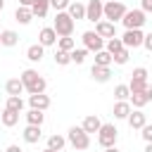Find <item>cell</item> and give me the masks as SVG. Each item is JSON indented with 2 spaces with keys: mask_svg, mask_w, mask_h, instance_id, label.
Returning a JSON list of instances; mask_svg holds the SVG:
<instances>
[{
  "mask_svg": "<svg viewBox=\"0 0 152 152\" xmlns=\"http://www.w3.org/2000/svg\"><path fill=\"white\" fill-rule=\"evenodd\" d=\"M14 19L21 24V26H26V24H31V19H33V12H31V7H17L14 10Z\"/></svg>",
  "mask_w": 152,
  "mask_h": 152,
  "instance_id": "23",
  "label": "cell"
},
{
  "mask_svg": "<svg viewBox=\"0 0 152 152\" xmlns=\"http://www.w3.org/2000/svg\"><path fill=\"white\" fill-rule=\"evenodd\" d=\"M140 10L147 14V12H152V0H140Z\"/></svg>",
  "mask_w": 152,
  "mask_h": 152,
  "instance_id": "41",
  "label": "cell"
},
{
  "mask_svg": "<svg viewBox=\"0 0 152 152\" xmlns=\"http://www.w3.org/2000/svg\"><path fill=\"white\" fill-rule=\"evenodd\" d=\"M76 48V40L71 36H59L57 38V50H64V52H71Z\"/></svg>",
  "mask_w": 152,
  "mask_h": 152,
  "instance_id": "28",
  "label": "cell"
},
{
  "mask_svg": "<svg viewBox=\"0 0 152 152\" xmlns=\"http://www.w3.org/2000/svg\"><path fill=\"white\" fill-rule=\"evenodd\" d=\"M43 55H45V48H43L40 43H33V45H28V48H26V59H28V62H33V64H36V62H40V59H43Z\"/></svg>",
  "mask_w": 152,
  "mask_h": 152,
  "instance_id": "20",
  "label": "cell"
},
{
  "mask_svg": "<svg viewBox=\"0 0 152 152\" xmlns=\"http://www.w3.org/2000/svg\"><path fill=\"white\" fill-rule=\"evenodd\" d=\"M28 107L45 112V109L50 107V97H48L45 93H33V95H28Z\"/></svg>",
  "mask_w": 152,
  "mask_h": 152,
  "instance_id": "12",
  "label": "cell"
},
{
  "mask_svg": "<svg viewBox=\"0 0 152 152\" xmlns=\"http://www.w3.org/2000/svg\"><path fill=\"white\" fill-rule=\"evenodd\" d=\"M19 78H21L24 90H26L28 95H33V93H45V88H48V81H45L36 69H24Z\"/></svg>",
  "mask_w": 152,
  "mask_h": 152,
  "instance_id": "1",
  "label": "cell"
},
{
  "mask_svg": "<svg viewBox=\"0 0 152 152\" xmlns=\"http://www.w3.org/2000/svg\"><path fill=\"white\" fill-rule=\"evenodd\" d=\"M57 33H55V28L52 26H45V28H40V33H38V43L43 45V48H50V45H55L57 43Z\"/></svg>",
  "mask_w": 152,
  "mask_h": 152,
  "instance_id": "13",
  "label": "cell"
},
{
  "mask_svg": "<svg viewBox=\"0 0 152 152\" xmlns=\"http://www.w3.org/2000/svg\"><path fill=\"white\" fill-rule=\"evenodd\" d=\"M0 124L2 126H7V128H12V126H17L19 124V112H12V109H2L0 112Z\"/></svg>",
  "mask_w": 152,
  "mask_h": 152,
  "instance_id": "21",
  "label": "cell"
},
{
  "mask_svg": "<svg viewBox=\"0 0 152 152\" xmlns=\"http://www.w3.org/2000/svg\"><path fill=\"white\" fill-rule=\"evenodd\" d=\"M145 12L138 7V10H126V14L121 17V24L126 26V28H142L145 26Z\"/></svg>",
  "mask_w": 152,
  "mask_h": 152,
  "instance_id": "6",
  "label": "cell"
},
{
  "mask_svg": "<svg viewBox=\"0 0 152 152\" xmlns=\"http://www.w3.org/2000/svg\"><path fill=\"white\" fill-rule=\"evenodd\" d=\"M81 40H83V48H86L88 52H97V50H102V48H104V38H102V36H97L95 31H83Z\"/></svg>",
  "mask_w": 152,
  "mask_h": 152,
  "instance_id": "8",
  "label": "cell"
},
{
  "mask_svg": "<svg viewBox=\"0 0 152 152\" xmlns=\"http://www.w3.org/2000/svg\"><path fill=\"white\" fill-rule=\"evenodd\" d=\"M17 43H19V33H17V31H12V28L0 31V45H5V48H14Z\"/></svg>",
  "mask_w": 152,
  "mask_h": 152,
  "instance_id": "19",
  "label": "cell"
},
{
  "mask_svg": "<svg viewBox=\"0 0 152 152\" xmlns=\"http://www.w3.org/2000/svg\"><path fill=\"white\" fill-rule=\"evenodd\" d=\"M43 152H62V150H50V147H45Z\"/></svg>",
  "mask_w": 152,
  "mask_h": 152,
  "instance_id": "47",
  "label": "cell"
},
{
  "mask_svg": "<svg viewBox=\"0 0 152 152\" xmlns=\"http://www.w3.org/2000/svg\"><path fill=\"white\" fill-rule=\"evenodd\" d=\"M2 7H5V0H0V12H2Z\"/></svg>",
  "mask_w": 152,
  "mask_h": 152,
  "instance_id": "48",
  "label": "cell"
},
{
  "mask_svg": "<svg viewBox=\"0 0 152 152\" xmlns=\"http://www.w3.org/2000/svg\"><path fill=\"white\" fill-rule=\"evenodd\" d=\"M69 57H71L74 64H83L86 57H88V50H86V48H74V50L69 52Z\"/></svg>",
  "mask_w": 152,
  "mask_h": 152,
  "instance_id": "32",
  "label": "cell"
},
{
  "mask_svg": "<svg viewBox=\"0 0 152 152\" xmlns=\"http://www.w3.org/2000/svg\"><path fill=\"white\" fill-rule=\"evenodd\" d=\"M52 28L57 36H74V19L69 17V12H57L55 14V21H52Z\"/></svg>",
  "mask_w": 152,
  "mask_h": 152,
  "instance_id": "4",
  "label": "cell"
},
{
  "mask_svg": "<svg viewBox=\"0 0 152 152\" xmlns=\"http://www.w3.org/2000/svg\"><path fill=\"white\" fill-rule=\"evenodd\" d=\"M116 140H119V131H116V126H114V124H102L100 131H97V145L104 150V147L116 145Z\"/></svg>",
  "mask_w": 152,
  "mask_h": 152,
  "instance_id": "5",
  "label": "cell"
},
{
  "mask_svg": "<svg viewBox=\"0 0 152 152\" xmlns=\"http://www.w3.org/2000/svg\"><path fill=\"white\" fill-rule=\"evenodd\" d=\"M40 135H43L40 126H33V124H26V128H24V133H21L24 142H28V145H36V142L40 140Z\"/></svg>",
  "mask_w": 152,
  "mask_h": 152,
  "instance_id": "14",
  "label": "cell"
},
{
  "mask_svg": "<svg viewBox=\"0 0 152 152\" xmlns=\"http://www.w3.org/2000/svg\"><path fill=\"white\" fill-rule=\"evenodd\" d=\"M128 57H131V50H128V48H121L119 52H114V55H112V64L124 66V64L128 62Z\"/></svg>",
  "mask_w": 152,
  "mask_h": 152,
  "instance_id": "30",
  "label": "cell"
},
{
  "mask_svg": "<svg viewBox=\"0 0 152 152\" xmlns=\"http://www.w3.org/2000/svg\"><path fill=\"white\" fill-rule=\"evenodd\" d=\"M147 76H150V74H147L145 66H135L133 74H131V78H140V81H147Z\"/></svg>",
  "mask_w": 152,
  "mask_h": 152,
  "instance_id": "37",
  "label": "cell"
},
{
  "mask_svg": "<svg viewBox=\"0 0 152 152\" xmlns=\"http://www.w3.org/2000/svg\"><path fill=\"white\" fill-rule=\"evenodd\" d=\"M128 102H131V107H135V109H142V107L150 102V97H147V93H145V90H140V93H131Z\"/></svg>",
  "mask_w": 152,
  "mask_h": 152,
  "instance_id": "24",
  "label": "cell"
},
{
  "mask_svg": "<svg viewBox=\"0 0 152 152\" xmlns=\"http://www.w3.org/2000/svg\"><path fill=\"white\" fill-rule=\"evenodd\" d=\"M5 107L12 109V112H19V114H21V109H24V100H21V95H7Z\"/></svg>",
  "mask_w": 152,
  "mask_h": 152,
  "instance_id": "27",
  "label": "cell"
},
{
  "mask_svg": "<svg viewBox=\"0 0 152 152\" xmlns=\"http://www.w3.org/2000/svg\"><path fill=\"white\" fill-rule=\"evenodd\" d=\"M145 93H147V97H150V102H152V83L145 86Z\"/></svg>",
  "mask_w": 152,
  "mask_h": 152,
  "instance_id": "43",
  "label": "cell"
},
{
  "mask_svg": "<svg viewBox=\"0 0 152 152\" xmlns=\"http://www.w3.org/2000/svg\"><path fill=\"white\" fill-rule=\"evenodd\" d=\"M5 152H24V150H21V147H19V145H10V147H7V150H5Z\"/></svg>",
  "mask_w": 152,
  "mask_h": 152,
  "instance_id": "42",
  "label": "cell"
},
{
  "mask_svg": "<svg viewBox=\"0 0 152 152\" xmlns=\"http://www.w3.org/2000/svg\"><path fill=\"white\" fill-rule=\"evenodd\" d=\"M142 38H145L142 28H126V31H124V36H121V43H124V48L135 50V48H140V45H142Z\"/></svg>",
  "mask_w": 152,
  "mask_h": 152,
  "instance_id": "7",
  "label": "cell"
},
{
  "mask_svg": "<svg viewBox=\"0 0 152 152\" xmlns=\"http://www.w3.org/2000/svg\"><path fill=\"white\" fill-rule=\"evenodd\" d=\"M126 10H128V7H126L124 2H119V0H109V2L102 5V19L116 24V21H121V17L126 14Z\"/></svg>",
  "mask_w": 152,
  "mask_h": 152,
  "instance_id": "3",
  "label": "cell"
},
{
  "mask_svg": "<svg viewBox=\"0 0 152 152\" xmlns=\"http://www.w3.org/2000/svg\"><path fill=\"white\" fill-rule=\"evenodd\" d=\"M55 64H59V66H66V64H71V57H69V52H64V50H57V52H55Z\"/></svg>",
  "mask_w": 152,
  "mask_h": 152,
  "instance_id": "35",
  "label": "cell"
},
{
  "mask_svg": "<svg viewBox=\"0 0 152 152\" xmlns=\"http://www.w3.org/2000/svg\"><path fill=\"white\" fill-rule=\"evenodd\" d=\"M71 0H50V7H55V12H64L69 7Z\"/></svg>",
  "mask_w": 152,
  "mask_h": 152,
  "instance_id": "38",
  "label": "cell"
},
{
  "mask_svg": "<svg viewBox=\"0 0 152 152\" xmlns=\"http://www.w3.org/2000/svg\"><path fill=\"white\" fill-rule=\"evenodd\" d=\"M66 12H69V17H71L74 21L86 19V5H83V2H78V0H76V2L71 0V2H69V7H66Z\"/></svg>",
  "mask_w": 152,
  "mask_h": 152,
  "instance_id": "17",
  "label": "cell"
},
{
  "mask_svg": "<svg viewBox=\"0 0 152 152\" xmlns=\"http://www.w3.org/2000/svg\"><path fill=\"white\" fill-rule=\"evenodd\" d=\"M95 33L102 36L104 40H107V38H114V36H116V24H112V21H107V19H100V21L95 24Z\"/></svg>",
  "mask_w": 152,
  "mask_h": 152,
  "instance_id": "10",
  "label": "cell"
},
{
  "mask_svg": "<svg viewBox=\"0 0 152 152\" xmlns=\"http://www.w3.org/2000/svg\"><path fill=\"white\" fill-rule=\"evenodd\" d=\"M145 152H152V142H145Z\"/></svg>",
  "mask_w": 152,
  "mask_h": 152,
  "instance_id": "46",
  "label": "cell"
},
{
  "mask_svg": "<svg viewBox=\"0 0 152 152\" xmlns=\"http://www.w3.org/2000/svg\"><path fill=\"white\" fill-rule=\"evenodd\" d=\"M24 116H26V124H33V126H43V121H45V114L40 109H28Z\"/></svg>",
  "mask_w": 152,
  "mask_h": 152,
  "instance_id": "26",
  "label": "cell"
},
{
  "mask_svg": "<svg viewBox=\"0 0 152 152\" xmlns=\"http://www.w3.org/2000/svg\"><path fill=\"white\" fill-rule=\"evenodd\" d=\"M126 121H128V126H131V128H138V131H140V128L147 124V116H145V112H142V109H131V114H128V119H126Z\"/></svg>",
  "mask_w": 152,
  "mask_h": 152,
  "instance_id": "15",
  "label": "cell"
},
{
  "mask_svg": "<svg viewBox=\"0 0 152 152\" xmlns=\"http://www.w3.org/2000/svg\"><path fill=\"white\" fill-rule=\"evenodd\" d=\"M90 76H93V81H97V83H107V81L112 78V66L93 64V66H90Z\"/></svg>",
  "mask_w": 152,
  "mask_h": 152,
  "instance_id": "11",
  "label": "cell"
},
{
  "mask_svg": "<svg viewBox=\"0 0 152 152\" xmlns=\"http://www.w3.org/2000/svg\"><path fill=\"white\" fill-rule=\"evenodd\" d=\"M102 0H88L86 2V21H93V24H97L100 19H102Z\"/></svg>",
  "mask_w": 152,
  "mask_h": 152,
  "instance_id": "9",
  "label": "cell"
},
{
  "mask_svg": "<svg viewBox=\"0 0 152 152\" xmlns=\"http://www.w3.org/2000/svg\"><path fill=\"white\" fill-rule=\"evenodd\" d=\"M140 131H142V133H140V135H142V140H145V142H152V124H145Z\"/></svg>",
  "mask_w": 152,
  "mask_h": 152,
  "instance_id": "39",
  "label": "cell"
},
{
  "mask_svg": "<svg viewBox=\"0 0 152 152\" xmlns=\"http://www.w3.org/2000/svg\"><path fill=\"white\" fill-rule=\"evenodd\" d=\"M121 48H124V43H121V38H116V36H114V38H107V40H104V50H107L109 55L119 52Z\"/></svg>",
  "mask_w": 152,
  "mask_h": 152,
  "instance_id": "31",
  "label": "cell"
},
{
  "mask_svg": "<svg viewBox=\"0 0 152 152\" xmlns=\"http://www.w3.org/2000/svg\"><path fill=\"white\" fill-rule=\"evenodd\" d=\"M64 145H66V138L59 135V133H52V135L48 138V147H50V150H64Z\"/></svg>",
  "mask_w": 152,
  "mask_h": 152,
  "instance_id": "29",
  "label": "cell"
},
{
  "mask_svg": "<svg viewBox=\"0 0 152 152\" xmlns=\"http://www.w3.org/2000/svg\"><path fill=\"white\" fill-rule=\"evenodd\" d=\"M31 2H33V0H19V5H21V7H31Z\"/></svg>",
  "mask_w": 152,
  "mask_h": 152,
  "instance_id": "45",
  "label": "cell"
},
{
  "mask_svg": "<svg viewBox=\"0 0 152 152\" xmlns=\"http://www.w3.org/2000/svg\"><path fill=\"white\" fill-rule=\"evenodd\" d=\"M66 142H69L71 147H76V150H88V147H90V135H88L81 126H71V128L66 131Z\"/></svg>",
  "mask_w": 152,
  "mask_h": 152,
  "instance_id": "2",
  "label": "cell"
},
{
  "mask_svg": "<svg viewBox=\"0 0 152 152\" xmlns=\"http://www.w3.org/2000/svg\"><path fill=\"white\" fill-rule=\"evenodd\" d=\"M114 97H116V100H128V97H131V88H128V83H119V86L114 88Z\"/></svg>",
  "mask_w": 152,
  "mask_h": 152,
  "instance_id": "34",
  "label": "cell"
},
{
  "mask_svg": "<svg viewBox=\"0 0 152 152\" xmlns=\"http://www.w3.org/2000/svg\"><path fill=\"white\" fill-rule=\"evenodd\" d=\"M48 10H50V0H33L31 2V12L38 19H45L48 17Z\"/></svg>",
  "mask_w": 152,
  "mask_h": 152,
  "instance_id": "22",
  "label": "cell"
},
{
  "mask_svg": "<svg viewBox=\"0 0 152 152\" xmlns=\"http://www.w3.org/2000/svg\"><path fill=\"white\" fill-rule=\"evenodd\" d=\"M131 109H133V107H131V102H128V100H116L112 112H114V119H128Z\"/></svg>",
  "mask_w": 152,
  "mask_h": 152,
  "instance_id": "18",
  "label": "cell"
},
{
  "mask_svg": "<svg viewBox=\"0 0 152 152\" xmlns=\"http://www.w3.org/2000/svg\"><path fill=\"white\" fill-rule=\"evenodd\" d=\"M5 90H7V95H21V93H26L21 78H10V81L5 83Z\"/></svg>",
  "mask_w": 152,
  "mask_h": 152,
  "instance_id": "25",
  "label": "cell"
},
{
  "mask_svg": "<svg viewBox=\"0 0 152 152\" xmlns=\"http://www.w3.org/2000/svg\"><path fill=\"white\" fill-rule=\"evenodd\" d=\"M150 81H140V78H131V83H128V88H131V93H140V90H145V86H147Z\"/></svg>",
  "mask_w": 152,
  "mask_h": 152,
  "instance_id": "36",
  "label": "cell"
},
{
  "mask_svg": "<svg viewBox=\"0 0 152 152\" xmlns=\"http://www.w3.org/2000/svg\"><path fill=\"white\" fill-rule=\"evenodd\" d=\"M95 64H100V66H112V55L102 48V50H97L95 52Z\"/></svg>",
  "mask_w": 152,
  "mask_h": 152,
  "instance_id": "33",
  "label": "cell"
},
{
  "mask_svg": "<svg viewBox=\"0 0 152 152\" xmlns=\"http://www.w3.org/2000/svg\"><path fill=\"white\" fill-rule=\"evenodd\" d=\"M142 48L152 52V31H150V33H145V38H142Z\"/></svg>",
  "mask_w": 152,
  "mask_h": 152,
  "instance_id": "40",
  "label": "cell"
},
{
  "mask_svg": "<svg viewBox=\"0 0 152 152\" xmlns=\"http://www.w3.org/2000/svg\"><path fill=\"white\" fill-rule=\"evenodd\" d=\"M100 126H102V121H100V116L97 114H88L86 119H83V124H81V128L90 135V133H97L100 131Z\"/></svg>",
  "mask_w": 152,
  "mask_h": 152,
  "instance_id": "16",
  "label": "cell"
},
{
  "mask_svg": "<svg viewBox=\"0 0 152 152\" xmlns=\"http://www.w3.org/2000/svg\"><path fill=\"white\" fill-rule=\"evenodd\" d=\"M102 152H121V150H119V147H116V145H112V147H104V150H102Z\"/></svg>",
  "mask_w": 152,
  "mask_h": 152,
  "instance_id": "44",
  "label": "cell"
},
{
  "mask_svg": "<svg viewBox=\"0 0 152 152\" xmlns=\"http://www.w3.org/2000/svg\"><path fill=\"white\" fill-rule=\"evenodd\" d=\"M119 2H124V0H119Z\"/></svg>",
  "mask_w": 152,
  "mask_h": 152,
  "instance_id": "49",
  "label": "cell"
}]
</instances>
